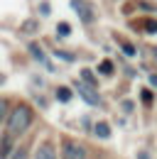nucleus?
Here are the masks:
<instances>
[{"mask_svg":"<svg viewBox=\"0 0 157 159\" xmlns=\"http://www.w3.org/2000/svg\"><path fill=\"white\" fill-rule=\"evenodd\" d=\"M123 54H128V57H133V54H135V47L125 42V44H123Z\"/></svg>","mask_w":157,"mask_h":159,"instance_id":"ddd939ff","label":"nucleus"},{"mask_svg":"<svg viewBox=\"0 0 157 159\" xmlns=\"http://www.w3.org/2000/svg\"><path fill=\"white\" fill-rule=\"evenodd\" d=\"M152 54H155V59H157V47H155V49H152Z\"/></svg>","mask_w":157,"mask_h":159,"instance_id":"6ab92c4d","label":"nucleus"},{"mask_svg":"<svg viewBox=\"0 0 157 159\" xmlns=\"http://www.w3.org/2000/svg\"><path fill=\"white\" fill-rule=\"evenodd\" d=\"M12 159H25V149H17V152H15V157Z\"/></svg>","mask_w":157,"mask_h":159,"instance_id":"f3484780","label":"nucleus"},{"mask_svg":"<svg viewBox=\"0 0 157 159\" xmlns=\"http://www.w3.org/2000/svg\"><path fill=\"white\" fill-rule=\"evenodd\" d=\"M39 10H42V15H49V5H47V2H42V5H39Z\"/></svg>","mask_w":157,"mask_h":159,"instance_id":"dca6fc26","label":"nucleus"},{"mask_svg":"<svg viewBox=\"0 0 157 159\" xmlns=\"http://www.w3.org/2000/svg\"><path fill=\"white\" fill-rule=\"evenodd\" d=\"M57 98L61 100V103H66V100L71 98V91H69V88H59V91H57Z\"/></svg>","mask_w":157,"mask_h":159,"instance_id":"1a4fd4ad","label":"nucleus"},{"mask_svg":"<svg viewBox=\"0 0 157 159\" xmlns=\"http://www.w3.org/2000/svg\"><path fill=\"white\" fill-rule=\"evenodd\" d=\"M37 159H57V152L52 144H42L37 149Z\"/></svg>","mask_w":157,"mask_h":159,"instance_id":"39448f33","label":"nucleus"},{"mask_svg":"<svg viewBox=\"0 0 157 159\" xmlns=\"http://www.w3.org/2000/svg\"><path fill=\"white\" fill-rule=\"evenodd\" d=\"M81 76H83V81H86V83H88V86H91V88H93V86H96V76H93V74H91V71H88V69H86V71H83V74H81Z\"/></svg>","mask_w":157,"mask_h":159,"instance_id":"9d476101","label":"nucleus"},{"mask_svg":"<svg viewBox=\"0 0 157 159\" xmlns=\"http://www.w3.org/2000/svg\"><path fill=\"white\" fill-rule=\"evenodd\" d=\"M30 122H32V110L25 108V105H20V108H15L10 113V130H12V135H22L30 127Z\"/></svg>","mask_w":157,"mask_h":159,"instance_id":"f257e3e1","label":"nucleus"},{"mask_svg":"<svg viewBox=\"0 0 157 159\" xmlns=\"http://www.w3.org/2000/svg\"><path fill=\"white\" fill-rule=\"evenodd\" d=\"M7 115V100L5 98H0V122H2V118Z\"/></svg>","mask_w":157,"mask_h":159,"instance_id":"f8f14e48","label":"nucleus"},{"mask_svg":"<svg viewBox=\"0 0 157 159\" xmlns=\"http://www.w3.org/2000/svg\"><path fill=\"white\" fill-rule=\"evenodd\" d=\"M98 71L103 74V76H113V61H101V66H98Z\"/></svg>","mask_w":157,"mask_h":159,"instance_id":"0eeeda50","label":"nucleus"},{"mask_svg":"<svg viewBox=\"0 0 157 159\" xmlns=\"http://www.w3.org/2000/svg\"><path fill=\"white\" fill-rule=\"evenodd\" d=\"M64 154H66V159H81V157H83V149H81L78 144H74V142H66Z\"/></svg>","mask_w":157,"mask_h":159,"instance_id":"20e7f679","label":"nucleus"},{"mask_svg":"<svg viewBox=\"0 0 157 159\" xmlns=\"http://www.w3.org/2000/svg\"><path fill=\"white\" fill-rule=\"evenodd\" d=\"M2 81H5V79H2V76H0V83H2Z\"/></svg>","mask_w":157,"mask_h":159,"instance_id":"aec40b11","label":"nucleus"},{"mask_svg":"<svg viewBox=\"0 0 157 159\" xmlns=\"http://www.w3.org/2000/svg\"><path fill=\"white\" fill-rule=\"evenodd\" d=\"M137 159H150V157H147V152H140V154H137Z\"/></svg>","mask_w":157,"mask_h":159,"instance_id":"a211bd4d","label":"nucleus"},{"mask_svg":"<svg viewBox=\"0 0 157 159\" xmlns=\"http://www.w3.org/2000/svg\"><path fill=\"white\" fill-rule=\"evenodd\" d=\"M57 32L61 34V37H69V34H71V25H66V22H59V25H57Z\"/></svg>","mask_w":157,"mask_h":159,"instance_id":"6e6552de","label":"nucleus"},{"mask_svg":"<svg viewBox=\"0 0 157 159\" xmlns=\"http://www.w3.org/2000/svg\"><path fill=\"white\" fill-rule=\"evenodd\" d=\"M57 57H61V59H69V61H74V54H69V52H61V49L57 52Z\"/></svg>","mask_w":157,"mask_h":159,"instance_id":"2eb2a0df","label":"nucleus"},{"mask_svg":"<svg viewBox=\"0 0 157 159\" xmlns=\"http://www.w3.org/2000/svg\"><path fill=\"white\" fill-rule=\"evenodd\" d=\"M96 135H98L101 139L111 137V127H108V122H98V125H96Z\"/></svg>","mask_w":157,"mask_h":159,"instance_id":"423d86ee","label":"nucleus"},{"mask_svg":"<svg viewBox=\"0 0 157 159\" xmlns=\"http://www.w3.org/2000/svg\"><path fill=\"white\" fill-rule=\"evenodd\" d=\"M30 52H32V57H35V59H44V54H42L39 44H30Z\"/></svg>","mask_w":157,"mask_h":159,"instance_id":"9b49d317","label":"nucleus"},{"mask_svg":"<svg viewBox=\"0 0 157 159\" xmlns=\"http://www.w3.org/2000/svg\"><path fill=\"white\" fill-rule=\"evenodd\" d=\"M145 30H150V32H157V22H155V20H147V22H145Z\"/></svg>","mask_w":157,"mask_h":159,"instance_id":"4468645a","label":"nucleus"},{"mask_svg":"<svg viewBox=\"0 0 157 159\" xmlns=\"http://www.w3.org/2000/svg\"><path fill=\"white\" fill-rule=\"evenodd\" d=\"M71 7L78 12V17H81L83 22H91V20H93V7H91L86 0H71Z\"/></svg>","mask_w":157,"mask_h":159,"instance_id":"f03ea898","label":"nucleus"},{"mask_svg":"<svg viewBox=\"0 0 157 159\" xmlns=\"http://www.w3.org/2000/svg\"><path fill=\"white\" fill-rule=\"evenodd\" d=\"M78 91H81V98L86 100L88 105H98L101 103V98H98V93L91 88V86H78Z\"/></svg>","mask_w":157,"mask_h":159,"instance_id":"7ed1b4c3","label":"nucleus"}]
</instances>
